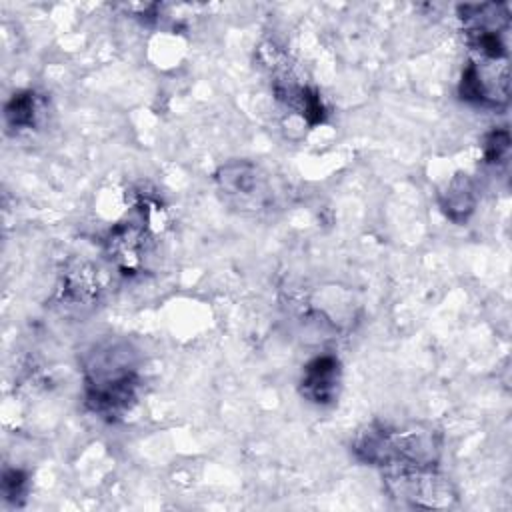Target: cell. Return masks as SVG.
<instances>
[{"label": "cell", "mask_w": 512, "mask_h": 512, "mask_svg": "<svg viewBox=\"0 0 512 512\" xmlns=\"http://www.w3.org/2000/svg\"><path fill=\"white\" fill-rule=\"evenodd\" d=\"M136 354L128 342L106 340L94 346L84 360V402L108 420L124 416L138 392Z\"/></svg>", "instance_id": "cell-1"}, {"label": "cell", "mask_w": 512, "mask_h": 512, "mask_svg": "<svg viewBox=\"0 0 512 512\" xmlns=\"http://www.w3.org/2000/svg\"><path fill=\"white\" fill-rule=\"evenodd\" d=\"M354 456L370 466H438L440 438L424 426H390L374 422L352 442Z\"/></svg>", "instance_id": "cell-2"}, {"label": "cell", "mask_w": 512, "mask_h": 512, "mask_svg": "<svg viewBox=\"0 0 512 512\" xmlns=\"http://www.w3.org/2000/svg\"><path fill=\"white\" fill-rule=\"evenodd\" d=\"M384 486L390 498L410 508H450L456 492L436 466L384 468Z\"/></svg>", "instance_id": "cell-3"}, {"label": "cell", "mask_w": 512, "mask_h": 512, "mask_svg": "<svg viewBox=\"0 0 512 512\" xmlns=\"http://www.w3.org/2000/svg\"><path fill=\"white\" fill-rule=\"evenodd\" d=\"M508 66L506 60H474L460 78V98L480 106H500L508 100Z\"/></svg>", "instance_id": "cell-4"}, {"label": "cell", "mask_w": 512, "mask_h": 512, "mask_svg": "<svg viewBox=\"0 0 512 512\" xmlns=\"http://www.w3.org/2000/svg\"><path fill=\"white\" fill-rule=\"evenodd\" d=\"M216 182L220 190L236 202L240 208H262L264 198L268 194L264 174H260L258 166L246 160H234L216 172Z\"/></svg>", "instance_id": "cell-5"}, {"label": "cell", "mask_w": 512, "mask_h": 512, "mask_svg": "<svg viewBox=\"0 0 512 512\" xmlns=\"http://www.w3.org/2000/svg\"><path fill=\"white\" fill-rule=\"evenodd\" d=\"M342 384V364L334 354H320L306 362L300 376V394L320 406L338 398Z\"/></svg>", "instance_id": "cell-6"}, {"label": "cell", "mask_w": 512, "mask_h": 512, "mask_svg": "<svg viewBox=\"0 0 512 512\" xmlns=\"http://www.w3.org/2000/svg\"><path fill=\"white\" fill-rule=\"evenodd\" d=\"M110 258L124 270H132L140 264L146 248V226L144 222H120L116 224L106 240Z\"/></svg>", "instance_id": "cell-7"}, {"label": "cell", "mask_w": 512, "mask_h": 512, "mask_svg": "<svg viewBox=\"0 0 512 512\" xmlns=\"http://www.w3.org/2000/svg\"><path fill=\"white\" fill-rule=\"evenodd\" d=\"M274 92L280 102H284L292 112L300 114L302 120H306L308 124L314 126L324 120L326 108L320 94L314 88L278 78L274 84Z\"/></svg>", "instance_id": "cell-8"}, {"label": "cell", "mask_w": 512, "mask_h": 512, "mask_svg": "<svg viewBox=\"0 0 512 512\" xmlns=\"http://www.w3.org/2000/svg\"><path fill=\"white\" fill-rule=\"evenodd\" d=\"M478 190L468 174L454 176L440 192V206L444 214L454 222H464L476 208Z\"/></svg>", "instance_id": "cell-9"}, {"label": "cell", "mask_w": 512, "mask_h": 512, "mask_svg": "<svg viewBox=\"0 0 512 512\" xmlns=\"http://www.w3.org/2000/svg\"><path fill=\"white\" fill-rule=\"evenodd\" d=\"M40 98L32 90H20L12 94V98L4 106V120L6 126L14 132L32 130L40 116Z\"/></svg>", "instance_id": "cell-10"}, {"label": "cell", "mask_w": 512, "mask_h": 512, "mask_svg": "<svg viewBox=\"0 0 512 512\" xmlns=\"http://www.w3.org/2000/svg\"><path fill=\"white\" fill-rule=\"evenodd\" d=\"M510 154V134L508 130H492L484 138V158L490 164H504Z\"/></svg>", "instance_id": "cell-11"}, {"label": "cell", "mask_w": 512, "mask_h": 512, "mask_svg": "<svg viewBox=\"0 0 512 512\" xmlns=\"http://www.w3.org/2000/svg\"><path fill=\"white\" fill-rule=\"evenodd\" d=\"M26 492H28V476L18 468L4 470V474H2L4 498L12 504H20L26 498Z\"/></svg>", "instance_id": "cell-12"}]
</instances>
